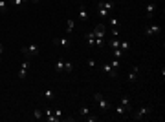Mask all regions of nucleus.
I'll return each mask as SVG.
<instances>
[{
	"mask_svg": "<svg viewBox=\"0 0 165 122\" xmlns=\"http://www.w3.org/2000/svg\"><path fill=\"white\" fill-rule=\"evenodd\" d=\"M86 38H95V35H94V31H90V33H86Z\"/></svg>",
	"mask_w": 165,
	"mask_h": 122,
	"instance_id": "c9c22d12",
	"label": "nucleus"
},
{
	"mask_svg": "<svg viewBox=\"0 0 165 122\" xmlns=\"http://www.w3.org/2000/svg\"><path fill=\"white\" fill-rule=\"evenodd\" d=\"M22 55H26V58H35L39 57V53H40V46L39 44H30V46H26L22 47Z\"/></svg>",
	"mask_w": 165,
	"mask_h": 122,
	"instance_id": "f257e3e1",
	"label": "nucleus"
},
{
	"mask_svg": "<svg viewBox=\"0 0 165 122\" xmlns=\"http://www.w3.org/2000/svg\"><path fill=\"white\" fill-rule=\"evenodd\" d=\"M2 51H4V46L0 44V60H2Z\"/></svg>",
	"mask_w": 165,
	"mask_h": 122,
	"instance_id": "e433bc0d",
	"label": "nucleus"
},
{
	"mask_svg": "<svg viewBox=\"0 0 165 122\" xmlns=\"http://www.w3.org/2000/svg\"><path fill=\"white\" fill-rule=\"evenodd\" d=\"M110 66H112V67H114L116 71L119 69V62H118V60H112V62H110Z\"/></svg>",
	"mask_w": 165,
	"mask_h": 122,
	"instance_id": "7c9ffc66",
	"label": "nucleus"
},
{
	"mask_svg": "<svg viewBox=\"0 0 165 122\" xmlns=\"http://www.w3.org/2000/svg\"><path fill=\"white\" fill-rule=\"evenodd\" d=\"M73 28H75V22L70 18V20H68V24H66V31H68V33H72V31H73Z\"/></svg>",
	"mask_w": 165,
	"mask_h": 122,
	"instance_id": "a878e982",
	"label": "nucleus"
},
{
	"mask_svg": "<svg viewBox=\"0 0 165 122\" xmlns=\"http://www.w3.org/2000/svg\"><path fill=\"white\" fill-rule=\"evenodd\" d=\"M95 46H97V47L106 46V40H105V38H95Z\"/></svg>",
	"mask_w": 165,
	"mask_h": 122,
	"instance_id": "c85d7f7f",
	"label": "nucleus"
},
{
	"mask_svg": "<svg viewBox=\"0 0 165 122\" xmlns=\"http://www.w3.org/2000/svg\"><path fill=\"white\" fill-rule=\"evenodd\" d=\"M154 13H156V4L154 2H149L147 4V18H152Z\"/></svg>",
	"mask_w": 165,
	"mask_h": 122,
	"instance_id": "9b49d317",
	"label": "nucleus"
},
{
	"mask_svg": "<svg viewBox=\"0 0 165 122\" xmlns=\"http://www.w3.org/2000/svg\"><path fill=\"white\" fill-rule=\"evenodd\" d=\"M30 2H31V4H39V2H40V0H30Z\"/></svg>",
	"mask_w": 165,
	"mask_h": 122,
	"instance_id": "4c0bfd02",
	"label": "nucleus"
},
{
	"mask_svg": "<svg viewBox=\"0 0 165 122\" xmlns=\"http://www.w3.org/2000/svg\"><path fill=\"white\" fill-rule=\"evenodd\" d=\"M86 40H88V46H90V47L95 46V38H86Z\"/></svg>",
	"mask_w": 165,
	"mask_h": 122,
	"instance_id": "473e14b6",
	"label": "nucleus"
},
{
	"mask_svg": "<svg viewBox=\"0 0 165 122\" xmlns=\"http://www.w3.org/2000/svg\"><path fill=\"white\" fill-rule=\"evenodd\" d=\"M55 71H59V73L64 71V62H63V60H59V62L55 64Z\"/></svg>",
	"mask_w": 165,
	"mask_h": 122,
	"instance_id": "b1692460",
	"label": "nucleus"
},
{
	"mask_svg": "<svg viewBox=\"0 0 165 122\" xmlns=\"http://www.w3.org/2000/svg\"><path fill=\"white\" fill-rule=\"evenodd\" d=\"M103 71H105L108 77H112V78H114V77H118V71H116L110 64H103Z\"/></svg>",
	"mask_w": 165,
	"mask_h": 122,
	"instance_id": "6e6552de",
	"label": "nucleus"
},
{
	"mask_svg": "<svg viewBox=\"0 0 165 122\" xmlns=\"http://www.w3.org/2000/svg\"><path fill=\"white\" fill-rule=\"evenodd\" d=\"M94 98L97 100V106L101 107L103 111H106V110H110V102H106V100L103 98V95H101V93H95V95H94Z\"/></svg>",
	"mask_w": 165,
	"mask_h": 122,
	"instance_id": "20e7f679",
	"label": "nucleus"
},
{
	"mask_svg": "<svg viewBox=\"0 0 165 122\" xmlns=\"http://www.w3.org/2000/svg\"><path fill=\"white\" fill-rule=\"evenodd\" d=\"M42 98H44V100H50V102H51V100L55 98V91L51 89V87H48V89L42 91Z\"/></svg>",
	"mask_w": 165,
	"mask_h": 122,
	"instance_id": "1a4fd4ad",
	"label": "nucleus"
},
{
	"mask_svg": "<svg viewBox=\"0 0 165 122\" xmlns=\"http://www.w3.org/2000/svg\"><path fill=\"white\" fill-rule=\"evenodd\" d=\"M161 33V26H158V24H150L145 28V35L147 37H156V35H160Z\"/></svg>",
	"mask_w": 165,
	"mask_h": 122,
	"instance_id": "7ed1b4c3",
	"label": "nucleus"
},
{
	"mask_svg": "<svg viewBox=\"0 0 165 122\" xmlns=\"http://www.w3.org/2000/svg\"><path fill=\"white\" fill-rule=\"evenodd\" d=\"M112 53H114V57H116V58H121L123 55H125V51H123L121 47H116V49H112Z\"/></svg>",
	"mask_w": 165,
	"mask_h": 122,
	"instance_id": "5701e85b",
	"label": "nucleus"
},
{
	"mask_svg": "<svg viewBox=\"0 0 165 122\" xmlns=\"http://www.w3.org/2000/svg\"><path fill=\"white\" fill-rule=\"evenodd\" d=\"M97 15H99V17H103V18H106V17H110V13H108L106 9H103L101 6L97 4Z\"/></svg>",
	"mask_w": 165,
	"mask_h": 122,
	"instance_id": "f3484780",
	"label": "nucleus"
},
{
	"mask_svg": "<svg viewBox=\"0 0 165 122\" xmlns=\"http://www.w3.org/2000/svg\"><path fill=\"white\" fill-rule=\"evenodd\" d=\"M119 42H121L119 38H114V37H112V38H110L108 42H106V46L110 47V49H116V47H119Z\"/></svg>",
	"mask_w": 165,
	"mask_h": 122,
	"instance_id": "f8f14e48",
	"label": "nucleus"
},
{
	"mask_svg": "<svg viewBox=\"0 0 165 122\" xmlns=\"http://www.w3.org/2000/svg\"><path fill=\"white\" fill-rule=\"evenodd\" d=\"M8 11V0H0V15Z\"/></svg>",
	"mask_w": 165,
	"mask_h": 122,
	"instance_id": "412c9836",
	"label": "nucleus"
},
{
	"mask_svg": "<svg viewBox=\"0 0 165 122\" xmlns=\"http://www.w3.org/2000/svg\"><path fill=\"white\" fill-rule=\"evenodd\" d=\"M99 6H101L103 9H106L110 15H112V11H114V4H112V2H99Z\"/></svg>",
	"mask_w": 165,
	"mask_h": 122,
	"instance_id": "4468645a",
	"label": "nucleus"
},
{
	"mask_svg": "<svg viewBox=\"0 0 165 122\" xmlns=\"http://www.w3.org/2000/svg\"><path fill=\"white\" fill-rule=\"evenodd\" d=\"M28 67H30V58L26 60V62L22 64V67H20V71H18V80H24L26 75H28Z\"/></svg>",
	"mask_w": 165,
	"mask_h": 122,
	"instance_id": "0eeeda50",
	"label": "nucleus"
},
{
	"mask_svg": "<svg viewBox=\"0 0 165 122\" xmlns=\"http://www.w3.org/2000/svg\"><path fill=\"white\" fill-rule=\"evenodd\" d=\"M94 35H95V38H105L106 26L105 24H97V26H95V29H94Z\"/></svg>",
	"mask_w": 165,
	"mask_h": 122,
	"instance_id": "423d86ee",
	"label": "nucleus"
},
{
	"mask_svg": "<svg viewBox=\"0 0 165 122\" xmlns=\"http://www.w3.org/2000/svg\"><path fill=\"white\" fill-rule=\"evenodd\" d=\"M119 104H121V106H125V107H127V110L130 111V98L127 97V95H125V97H123V98L119 100Z\"/></svg>",
	"mask_w": 165,
	"mask_h": 122,
	"instance_id": "a211bd4d",
	"label": "nucleus"
},
{
	"mask_svg": "<svg viewBox=\"0 0 165 122\" xmlns=\"http://www.w3.org/2000/svg\"><path fill=\"white\" fill-rule=\"evenodd\" d=\"M53 115H55V117H59V119H61V117H63V111H61V110H55V111H53Z\"/></svg>",
	"mask_w": 165,
	"mask_h": 122,
	"instance_id": "72a5a7b5",
	"label": "nucleus"
},
{
	"mask_svg": "<svg viewBox=\"0 0 165 122\" xmlns=\"http://www.w3.org/2000/svg\"><path fill=\"white\" fill-rule=\"evenodd\" d=\"M138 71H140V67L136 66L134 69L128 73V82H130V84H132V82H136V78H138Z\"/></svg>",
	"mask_w": 165,
	"mask_h": 122,
	"instance_id": "ddd939ff",
	"label": "nucleus"
},
{
	"mask_svg": "<svg viewBox=\"0 0 165 122\" xmlns=\"http://www.w3.org/2000/svg\"><path fill=\"white\" fill-rule=\"evenodd\" d=\"M116 111H118V115H119V117H125V115L128 113V110H127L125 106H121V104H118V107H116Z\"/></svg>",
	"mask_w": 165,
	"mask_h": 122,
	"instance_id": "dca6fc26",
	"label": "nucleus"
},
{
	"mask_svg": "<svg viewBox=\"0 0 165 122\" xmlns=\"http://www.w3.org/2000/svg\"><path fill=\"white\" fill-rule=\"evenodd\" d=\"M53 44L55 46H61V47H70V44H72V40H70V37H57V38H53Z\"/></svg>",
	"mask_w": 165,
	"mask_h": 122,
	"instance_id": "39448f33",
	"label": "nucleus"
},
{
	"mask_svg": "<svg viewBox=\"0 0 165 122\" xmlns=\"http://www.w3.org/2000/svg\"><path fill=\"white\" fill-rule=\"evenodd\" d=\"M9 2H11L13 6H15V8H22V6H24V4H28L30 0H9Z\"/></svg>",
	"mask_w": 165,
	"mask_h": 122,
	"instance_id": "6ab92c4d",
	"label": "nucleus"
},
{
	"mask_svg": "<svg viewBox=\"0 0 165 122\" xmlns=\"http://www.w3.org/2000/svg\"><path fill=\"white\" fill-rule=\"evenodd\" d=\"M119 47H121V49L127 53V51H128V47H130V44L127 42V40H121V42H119Z\"/></svg>",
	"mask_w": 165,
	"mask_h": 122,
	"instance_id": "bb28decb",
	"label": "nucleus"
},
{
	"mask_svg": "<svg viewBox=\"0 0 165 122\" xmlns=\"http://www.w3.org/2000/svg\"><path fill=\"white\" fill-rule=\"evenodd\" d=\"M73 69V64L72 62H64V73H72Z\"/></svg>",
	"mask_w": 165,
	"mask_h": 122,
	"instance_id": "cd10ccee",
	"label": "nucleus"
},
{
	"mask_svg": "<svg viewBox=\"0 0 165 122\" xmlns=\"http://www.w3.org/2000/svg\"><path fill=\"white\" fill-rule=\"evenodd\" d=\"M46 119H48V122H59V120H61L59 117H55V115H53L51 110H48V111H46Z\"/></svg>",
	"mask_w": 165,
	"mask_h": 122,
	"instance_id": "2eb2a0df",
	"label": "nucleus"
},
{
	"mask_svg": "<svg viewBox=\"0 0 165 122\" xmlns=\"http://www.w3.org/2000/svg\"><path fill=\"white\" fill-rule=\"evenodd\" d=\"M88 66H90V67H95V66H97V62H95V60H92V58H90V60H88Z\"/></svg>",
	"mask_w": 165,
	"mask_h": 122,
	"instance_id": "f704fd0d",
	"label": "nucleus"
},
{
	"mask_svg": "<svg viewBox=\"0 0 165 122\" xmlns=\"http://www.w3.org/2000/svg\"><path fill=\"white\" fill-rule=\"evenodd\" d=\"M31 115H33V119H35V120H40L44 113H42V110H39V107H37V110H33V113H31Z\"/></svg>",
	"mask_w": 165,
	"mask_h": 122,
	"instance_id": "aec40b11",
	"label": "nucleus"
},
{
	"mask_svg": "<svg viewBox=\"0 0 165 122\" xmlns=\"http://www.w3.org/2000/svg\"><path fill=\"white\" fill-rule=\"evenodd\" d=\"M79 20H81V22H86V20H88V13H86V8H85V6H79Z\"/></svg>",
	"mask_w": 165,
	"mask_h": 122,
	"instance_id": "9d476101",
	"label": "nucleus"
},
{
	"mask_svg": "<svg viewBox=\"0 0 165 122\" xmlns=\"http://www.w3.org/2000/svg\"><path fill=\"white\" fill-rule=\"evenodd\" d=\"M85 119H86V120H90V122H97V120H99L97 117H92V115H88V117H85Z\"/></svg>",
	"mask_w": 165,
	"mask_h": 122,
	"instance_id": "2f4dec72",
	"label": "nucleus"
},
{
	"mask_svg": "<svg viewBox=\"0 0 165 122\" xmlns=\"http://www.w3.org/2000/svg\"><path fill=\"white\" fill-rule=\"evenodd\" d=\"M79 115H81L82 119H85V117H88V115H90V110H88L86 106H81V110H79Z\"/></svg>",
	"mask_w": 165,
	"mask_h": 122,
	"instance_id": "4be33fe9",
	"label": "nucleus"
},
{
	"mask_svg": "<svg viewBox=\"0 0 165 122\" xmlns=\"http://www.w3.org/2000/svg\"><path fill=\"white\" fill-rule=\"evenodd\" d=\"M110 35H112L114 38H118V35H119V29H118V28H112V29H110Z\"/></svg>",
	"mask_w": 165,
	"mask_h": 122,
	"instance_id": "c756f323",
	"label": "nucleus"
},
{
	"mask_svg": "<svg viewBox=\"0 0 165 122\" xmlns=\"http://www.w3.org/2000/svg\"><path fill=\"white\" fill-rule=\"evenodd\" d=\"M110 28H119V20L116 17H110Z\"/></svg>",
	"mask_w": 165,
	"mask_h": 122,
	"instance_id": "393cba45",
	"label": "nucleus"
},
{
	"mask_svg": "<svg viewBox=\"0 0 165 122\" xmlns=\"http://www.w3.org/2000/svg\"><path fill=\"white\" fill-rule=\"evenodd\" d=\"M150 111H152V110H150L149 106H141L140 110L134 113V117H132V119H134V120H141V119H145L147 115H150Z\"/></svg>",
	"mask_w": 165,
	"mask_h": 122,
	"instance_id": "f03ea898",
	"label": "nucleus"
}]
</instances>
